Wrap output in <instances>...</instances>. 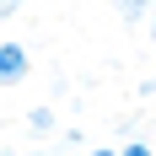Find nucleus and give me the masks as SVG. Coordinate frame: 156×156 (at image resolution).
Returning <instances> with one entry per match:
<instances>
[{"label": "nucleus", "mask_w": 156, "mask_h": 156, "mask_svg": "<svg viewBox=\"0 0 156 156\" xmlns=\"http://www.w3.org/2000/svg\"><path fill=\"white\" fill-rule=\"evenodd\" d=\"M32 59H27V48L22 43H0V86H16V81H27Z\"/></svg>", "instance_id": "f257e3e1"}, {"label": "nucleus", "mask_w": 156, "mask_h": 156, "mask_svg": "<svg viewBox=\"0 0 156 156\" xmlns=\"http://www.w3.org/2000/svg\"><path fill=\"white\" fill-rule=\"evenodd\" d=\"M151 11H156V0H113V16H119L124 27H135V22H145Z\"/></svg>", "instance_id": "f03ea898"}, {"label": "nucleus", "mask_w": 156, "mask_h": 156, "mask_svg": "<svg viewBox=\"0 0 156 156\" xmlns=\"http://www.w3.org/2000/svg\"><path fill=\"white\" fill-rule=\"evenodd\" d=\"M27 124L38 129V135H48V129H54V108H32V113H27Z\"/></svg>", "instance_id": "7ed1b4c3"}, {"label": "nucleus", "mask_w": 156, "mask_h": 156, "mask_svg": "<svg viewBox=\"0 0 156 156\" xmlns=\"http://www.w3.org/2000/svg\"><path fill=\"white\" fill-rule=\"evenodd\" d=\"M119 151H124V156H145V151H151V140H140V135H135V140H124Z\"/></svg>", "instance_id": "20e7f679"}, {"label": "nucleus", "mask_w": 156, "mask_h": 156, "mask_svg": "<svg viewBox=\"0 0 156 156\" xmlns=\"http://www.w3.org/2000/svg\"><path fill=\"white\" fill-rule=\"evenodd\" d=\"M140 97H145V102H156V76H151V81H140Z\"/></svg>", "instance_id": "39448f33"}, {"label": "nucleus", "mask_w": 156, "mask_h": 156, "mask_svg": "<svg viewBox=\"0 0 156 156\" xmlns=\"http://www.w3.org/2000/svg\"><path fill=\"white\" fill-rule=\"evenodd\" d=\"M16 5H22V0H0V16H11V11H16Z\"/></svg>", "instance_id": "423d86ee"}, {"label": "nucleus", "mask_w": 156, "mask_h": 156, "mask_svg": "<svg viewBox=\"0 0 156 156\" xmlns=\"http://www.w3.org/2000/svg\"><path fill=\"white\" fill-rule=\"evenodd\" d=\"M151 43H156V11H151Z\"/></svg>", "instance_id": "0eeeda50"}]
</instances>
